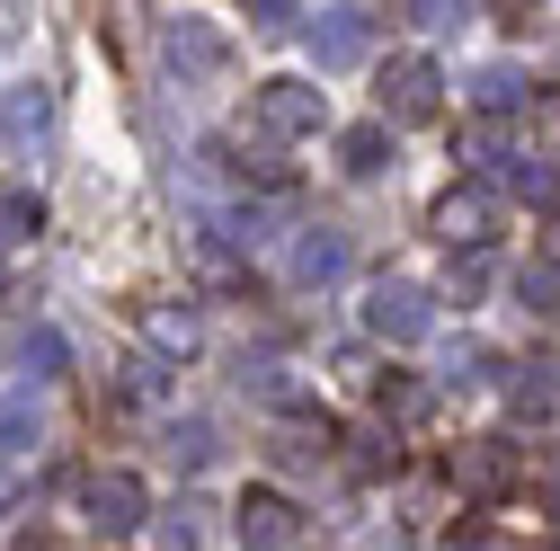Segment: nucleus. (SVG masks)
<instances>
[{
  "instance_id": "nucleus-9",
  "label": "nucleus",
  "mask_w": 560,
  "mask_h": 551,
  "mask_svg": "<svg viewBox=\"0 0 560 551\" xmlns=\"http://www.w3.org/2000/svg\"><path fill=\"white\" fill-rule=\"evenodd\" d=\"M45 125H54V90H10V98H0V143H10V152H36L45 143Z\"/></svg>"
},
{
  "instance_id": "nucleus-14",
  "label": "nucleus",
  "mask_w": 560,
  "mask_h": 551,
  "mask_svg": "<svg viewBox=\"0 0 560 551\" xmlns=\"http://www.w3.org/2000/svg\"><path fill=\"white\" fill-rule=\"evenodd\" d=\"M241 391H249L258 409H285V419H303V383H294L285 365H241Z\"/></svg>"
},
{
  "instance_id": "nucleus-19",
  "label": "nucleus",
  "mask_w": 560,
  "mask_h": 551,
  "mask_svg": "<svg viewBox=\"0 0 560 551\" xmlns=\"http://www.w3.org/2000/svg\"><path fill=\"white\" fill-rule=\"evenodd\" d=\"M383 143H392L383 125H347V133H338V161L357 169V178H374V169H383Z\"/></svg>"
},
{
  "instance_id": "nucleus-12",
  "label": "nucleus",
  "mask_w": 560,
  "mask_h": 551,
  "mask_svg": "<svg viewBox=\"0 0 560 551\" xmlns=\"http://www.w3.org/2000/svg\"><path fill=\"white\" fill-rule=\"evenodd\" d=\"M36 427H45V391H36V383L0 391V462H10V454H19V445H27Z\"/></svg>"
},
{
  "instance_id": "nucleus-11",
  "label": "nucleus",
  "mask_w": 560,
  "mask_h": 551,
  "mask_svg": "<svg viewBox=\"0 0 560 551\" xmlns=\"http://www.w3.org/2000/svg\"><path fill=\"white\" fill-rule=\"evenodd\" d=\"M347 276V232H303L294 241V285H338Z\"/></svg>"
},
{
  "instance_id": "nucleus-4",
  "label": "nucleus",
  "mask_w": 560,
  "mask_h": 551,
  "mask_svg": "<svg viewBox=\"0 0 560 551\" xmlns=\"http://www.w3.org/2000/svg\"><path fill=\"white\" fill-rule=\"evenodd\" d=\"M428 116H436V62L392 54L383 62V125H428Z\"/></svg>"
},
{
  "instance_id": "nucleus-18",
  "label": "nucleus",
  "mask_w": 560,
  "mask_h": 551,
  "mask_svg": "<svg viewBox=\"0 0 560 551\" xmlns=\"http://www.w3.org/2000/svg\"><path fill=\"white\" fill-rule=\"evenodd\" d=\"M508 400H516V419H551V409H560V383H551V365H516Z\"/></svg>"
},
{
  "instance_id": "nucleus-6",
  "label": "nucleus",
  "mask_w": 560,
  "mask_h": 551,
  "mask_svg": "<svg viewBox=\"0 0 560 551\" xmlns=\"http://www.w3.org/2000/svg\"><path fill=\"white\" fill-rule=\"evenodd\" d=\"M232 534H241V551H294V499L249 490V499L232 507Z\"/></svg>"
},
{
  "instance_id": "nucleus-34",
  "label": "nucleus",
  "mask_w": 560,
  "mask_h": 551,
  "mask_svg": "<svg viewBox=\"0 0 560 551\" xmlns=\"http://www.w3.org/2000/svg\"><path fill=\"white\" fill-rule=\"evenodd\" d=\"M10 499H19V471H10V462H0V507H10Z\"/></svg>"
},
{
  "instance_id": "nucleus-2",
  "label": "nucleus",
  "mask_w": 560,
  "mask_h": 551,
  "mask_svg": "<svg viewBox=\"0 0 560 551\" xmlns=\"http://www.w3.org/2000/svg\"><path fill=\"white\" fill-rule=\"evenodd\" d=\"M365 329H374V338H392V348H418V338L436 329L428 285H400V276H383V285L365 294Z\"/></svg>"
},
{
  "instance_id": "nucleus-28",
  "label": "nucleus",
  "mask_w": 560,
  "mask_h": 551,
  "mask_svg": "<svg viewBox=\"0 0 560 551\" xmlns=\"http://www.w3.org/2000/svg\"><path fill=\"white\" fill-rule=\"evenodd\" d=\"M445 551H516V542H508V534H489V525H454Z\"/></svg>"
},
{
  "instance_id": "nucleus-25",
  "label": "nucleus",
  "mask_w": 560,
  "mask_h": 551,
  "mask_svg": "<svg viewBox=\"0 0 560 551\" xmlns=\"http://www.w3.org/2000/svg\"><path fill=\"white\" fill-rule=\"evenodd\" d=\"M196 542H205L196 507H170V525H161V551H196Z\"/></svg>"
},
{
  "instance_id": "nucleus-22",
  "label": "nucleus",
  "mask_w": 560,
  "mask_h": 551,
  "mask_svg": "<svg viewBox=\"0 0 560 551\" xmlns=\"http://www.w3.org/2000/svg\"><path fill=\"white\" fill-rule=\"evenodd\" d=\"M36 223H45V204H36L27 187H10V196H0V249H10V241H27Z\"/></svg>"
},
{
  "instance_id": "nucleus-21",
  "label": "nucleus",
  "mask_w": 560,
  "mask_h": 551,
  "mask_svg": "<svg viewBox=\"0 0 560 551\" xmlns=\"http://www.w3.org/2000/svg\"><path fill=\"white\" fill-rule=\"evenodd\" d=\"M508 187H516L525 204H551V196H560V169H551L542 152H525V161H508Z\"/></svg>"
},
{
  "instance_id": "nucleus-26",
  "label": "nucleus",
  "mask_w": 560,
  "mask_h": 551,
  "mask_svg": "<svg viewBox=\"0 0 560 551\" xmlns=\"http://www.w3.org/2000/svg\"><path fill=\"white\" fill-rule=\"evenodd\" d=\"M454 161H463V169H489V161H499V133H489V125H471L463 143H454Z\"/></svg>"
},
{
  "instance_id": "nucleus-36",
  "label": "nucleus",
  "mask_w": 560,
  "mask_h": 551,
  "mask_svg": "<svg viewBox=\"0 0 560 551\" xmlns=\"http://www.w3.org/2000/svg\"><path fill=\"white\" fill-rule=\"evenodd\" d=\"M551 499H560V471H551Z\"/></svg>"
},
{
  "instance_id": "nucleus-37",
  "label": "nucleus",
  "mask_w": 560,
  "mask_h": 551,
  "mask_svg": "<svg viewBox=\"0 0 560 551\" xmlns=\"http://www.w3.org/2000/svg\"><path fill=\"white\" fill-rule=\"evenodd\" d=\"M383 551H409V542H383Z\"/></svg>"
},
{
  "instance_id": "nucleus-3",
  "label": "nucleus",
  "mask_w": 560,
  "mask_h": 551,
  "mask_svg": "<svg viewBox=\"0 0 560 551\" xmlns=\"http://www.w3.org/2000/svg\"><path fill=\"white\" fill-rule=\"evenodd\" d=\"M81 516H90V534L125 542L133 525L152 516V499H143V480H133V471H90V490H81Z\"/></svg>"
},
{
  "instance_id": "nucleus-31",
  "label": "nucleus",
  "mask_w": 560,
  "mask_h": 551,
  "mask_svg": "<svg viewBox=\"0 0 560 551\" xmlns=\"http://www.w3.org/2000/svg\"><path fill=\"white\" fill-rule=\"evenodd\" d=\"M303 10H285V0H249V27H267V36H285Z\"/></svg>"
},
{
  "instance_id": "nucleus-1",
  "label": "nucleus",
  "mask_w": 560,
  "mask_h": 551,
  "mask_svg": "<svg viewBox=\"0 0 560 551\" xmlns=\"http://www.w3.org/2000/svg\"><path fill=\"white\" fill-rule=\"evenodd\" d=\"M454 490L480 499V507L516 499V490H525V445H516V436H463V445H454Z\"/></svg>"
},
{
  "instance_id": "nucleus-23",
  "label": "nucleus",
  "mask_w": 560,
  "mask_h": 551,
  "mask_svg": "<svg viewBox=\"0 0 560 551\" xmlns=\"http://www.w3.org/2000/svg\"><path fill=\"white\" fill-rule=\"evenodd\" d=\"M205 454H214V427H205V419H178V427H170V462H187V471H196Z\"/></svg>"
},
{
  "instance_id": "nucleus-30",
  "label": "nucleus",
  "mask_w": 560,
  "mask_h": 551,
  "mask_svg": "<svg viewBox=\"0 0 560 551\" xmlns=\"http://www.w3.org/2000/svg\"><path fill=\"white\" fill-rule=\"evenodd\" d=\"M454 383H489V348H471V338H463V348H454V365H445Z\"/></svg>"
},
{
  "instance_id": "nucleus-15",
  "label": "nucleus",
  "mask_w": 560,
  "mask_h": 551,
  "mask_svg": "<svg viewBox=\"0 0 560 551\" xmlns=\"http://www.w3.org/2000/svg\"><path fill=\"white\" fill-rule=\"evenodd\" d=\"M525 98V72H516V62H480V72H471V107L480 116H508Z\"/></svg>"
},
{
  "instance_id": "nucleus-24",
  "label": "nucleus",
  "mask_w": 560,
  "mask_h": 551,
  "mask_svg": "<svg viewBox=\"0 0 560 551\" xmlns=\"http://www.w3.org/2000/svg\"><path fill=\"white\" fill-rule=\"evenodd\" d=\"M392 462H400V445H392V436H357V454H347V471H357V480H383Z\"/></svg>"
},
{
  "instance_id": "nucleus-10",
  "label": "nucleus",
  "mask_w": 560,
  "mask_h": 551,
  "mask_svg": "<svg viewBox=\"0 0 560 551\" xmlns=\"http://www.w3.org/2000/svg\"><path fill=\"white\" fill-rule=\"evenodd\" d=\"M187 267H196V285H214V294L249 285V267H241V249H232L223 232H196V241H187Z\"/></svg>"
},
{
  "instance_id": "nucleus-20",
  "label": "nucleus",
  "mask_w": 560,
  "mask_h": 551,
  "mask_svg": "<svg viewBox=\"0 0 560 551\" xmlns=\"http://www.w3.org/2000/svg\"><path fill=\"white\" fill-rule=\"evenodd\" d=\"M329 445H338V436H329L320 419H294L285 436H276V462H329Z\"/></svg>"
},
{
  "instance_id": "nucleus-29",
  "label": "nucleus",
  "mask_w": 560,
  "mask_h": 551,
  "mask_svg": "<svg viewBox=\"0 0 560 551\" xmlns=\"http://www.w3.org/2000/svg\"><path fill=\"white\" fill-rule=\"evenodd\" d=\"M19 356H27V365H45V374H54V365H62V338H54V329H27V338H19Z\"/></svg>"
},
{
  "instance_id": "nucleus-7",
  "label": "nucleus",
  "mask_w": 560,
  "mask_h": 551,
  "mask_svg": "<svg viewBox=\"0 0 560 551\" xmlns=\"http://www.w3.org/2000/svg\"><path fill=\"white\" fill-rule=\"evenodd\" d=\"M365 36H374V19H365V10H320V19L303 27V45H312L320 72H347V62L365 54Z\"/></svg>"
},
{
  "instance_id": "nucleus-13",
  "label": "nucleus",
  "mask_w": 560,
  "mask_h": 551,
  "mask_svg": "<svg viewBox=\"0 0 560 551\" xmlns=\"http://www.w3.org/2000/svg\"><path fill=\"white\" fill-rule=\"evenodd\" d=\"M161 54H170V72H214V62H223V45L205 36L196 19H170L161 27Z\"/></svg>"
},
{
  "instance_id": "nucleus-27",
  "label": "nucleus",
  "mask_w": 560,
  "mask_h": 551,
  "mask_svg": "<svg viewBox=\"0 0 560 551\" xmlns=\"http://www.w3.org/2000/svg\"><path fill=\"white\" fill-rule=\"evenodd\" d=\"M516 294H525V312H560V303H551V294H560V285H551V267H525V276H516Z\"/></svg>"
},
{
  "instance_id": "nucleus-35",
  "label": "nucleus",
  "mask_w": 560,
  "mask_h": 551,
  "mask_svg": "<svg viewBox=\"0 0 560 551\" xmlns=\"http://www.w3.org/2000/svg\"><path fill=\"white\" fill-rule=\"evenodd\" d=\"M19 551H62V542H54V534H27V542H19Z\"/></svg>"
},
{
  "instance_id": "nucleus-17",
  "label": "nucleus",
  "mask_w": 560,
  "mask_h": 551,
  "mask_svg": "<svg viewBox=\"0 0 560 551\" xmlns=\"http://www.w3.org/2000/svg\"><path fill=\"white\" fill-rule=\"evenodd\" d=\"M143 338H152L161 356H196V312H170V303H152V312H143Z\"/></svg>"
},
{
  "instance_id": "nucleus-8",
  "label": "nucleus",
  "mask_w": 560,
  "mask_h": 551,
  "mask_svg": "<svg viewBox=\"0 0 560 551\" xmlns=\"http://www.w3.org/2000/svg\"><path fill=\"white\" fill-rule=\"evenodd\" d=\"M436 232H445L454 249H480L489 232H499V204H489V187H454V196H436Z\"/></svg>"
},
{
  "instance_id": "nucleus-32",
  "label": "nucleus",
  "mask_w": 560,
  "mask_h": 551,
  "mask_svg": "<svg viewBox=\"0 0 560 551\" xmlns=\"http://www.w3.org/2000/svg\"><path fill=\"white\" fill-rule=\"evenodd\" d=\"M418 27H428V36H445V27H463V10H454V0H418V10H409Z\"/></svg>"
},
{
  "instance_id": "nucleus-16",
  "label": "nucleus",
  "mask_w": 560,
  "mask_h": 551,
  "mask_svg": "<svg viewBox=\"0 0 560 551\" xmlns=\"http://www.w3.org/2000/svg\"><path fill=\"white\" fill-rule=\"evenodd\" d=\"M374 400H383V427H409V419H428V409H436V391H428V383H409V374H383Z\"/></svg>"
},
{
  "instance_id": "nucleus-5",
  "label": "nucleus",
  "mask_w": 560,
  "mask_h": 551,
  "mask_svg": "<svg viewBox=\"0 0 560 551\" xmlns=\"http://www.w3.org/2000/svg\"><path fill=\"white\" fill-rule=\"evenodd\" d=\"M249 125L258 133H320V90L312 81H258L249 90Z\"/></svg>"
},
{
  "instance_id": "nucleus-33",
  "label": "nucleus",
  "mask_w": 560,
  "mask_h": 551,
  "mask_svg": "<svg viewBox=\"0 0 560 551\" xmlns=\"http://www.w3.org/2000/svg\"><path fill=\"white\" fill-rule=\"evenodd\" d=\"M542 267H551V276H560V214H551V223H542Z\"/></svg>"
}]
</instances>
